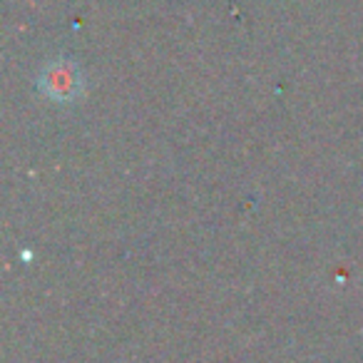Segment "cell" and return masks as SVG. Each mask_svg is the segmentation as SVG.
I'll use <instances>...</instances> for the list:
<instances>
[{
    "mask_svg": "<svg viewBox=\"0 0 363 363\" xmlns=\"http://www.w3.org/2000/svg\"><path fill=\"white\" fill-rule=\"evenodd\" d=\"M38 87L52 102H75L85 90V77L72 60H52L43 67Z\"/></svg>",
    "mask_w": 363,
    "mask_h": 363,
    "instance_id": "obj_1",
    "label": "cell"
}]
</instances>
